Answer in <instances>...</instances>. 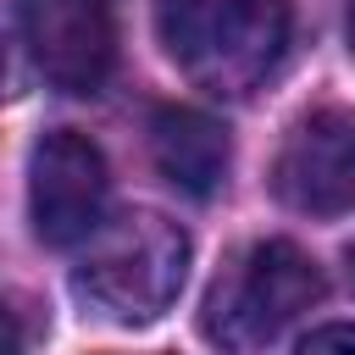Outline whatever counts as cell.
<instances>
[{
  "label": "cell",
  "mask_w": 355,
  "mask_h": 355,
  "mask_svg": "<svg viewBox=\"0 0 355 355\" xmlns=\"http://www.w3.org/2000/svg\"><path fill=\"white\" fill-rule=\"evenodd\" d=\"M155 28L166 55L200 89L244 100L277 72L294 11L288 0H161Z\"/></svg>",
  "instance_id": "obj_1"
},
{
  "label": "cell",
  "mask_w": 355,
  "mask_h": 355,
  "mask_svg": "<svg viewBox=\"0 0 355 355\" xmlns=\"http://www.w3.org/2000/svg\"><path fill=\"white\" fill-rule=\"evenodd\" d=\"M183 277H189V233L161 211H128L89 239L72 272V294L105 322L144 327L178 300Z\"/></svg>",
  "instance_id": "obj_2"
},
{
  "label": "cell",
  "mask_w": 355,
  "mask_h": 355,
  "mask_svg": "<svg viewBox=\"0 0 355 355\" xmlns=\"http://www.w3.org/2000/svg\"><path fill=\"white\" fill-rule=\"evenodd\" d=\"M322 300V272L316 261L288 244V239H266L255 244L233 283L211 294V333L227 338V344H266L272 333H283L300 311H311Z\"/></svg>",
  "instance_id": "obj_3"
},
{
  "label": "cell",
  "mask_w": 355,
  "mask_h": 355,
  "mask_svg": "<svg viewBox=\"0 0 355 355\" xmlns=\"http://www.w3.org/2000/svg\"><path fill=\"white\" fill-rule=\"evenodd\" d=\"M105 155L72 133V128H55L33 144L28 155V211H33V233L44 244H78V239H94L105 222Z\"/></svg>",
  "instance_id": "obj_4"
},
{
  "label": "cell",
  "mask_w": 355,
  "mask_h": 355,
  "mask_svg": "<svg viewBox=\"0 0 355 355\" xmlns=\"http://www.w3.org/2000/svg\"><path fill=\"white\" fill-rule=\"evenodd\" d=\"M17 39L28 44L39 78L67 94H94L116 61V28L105 0H22Z\"/></svg>",
  "instance_id": "obj_5"
},
{
  "label": "cell",
  "mask_w": 355,
  "mask_h": 355,
  "mask_svg": "<svg viewBox=\"0 0 355 355\" xmlns=\"http://www.w3.org/2000/svg\"><path fill=\"white\" fill-rule=\"evenodd\" d=\"M272 189L305 216H338L355 205V111L322 105L300 116L277 150Z\"/></svg>",
  "instance_id": "obj_6"
},
{
  "label": "cell",
  "mask_w": 355,
  "mask_h": 355,
  "mask_svg": "<svg viewBox=\"0 0 355 355\" xmlns=\"http://www.w3.org/2000/svg\"><path fill=\"white\" fill-rule=\"evenodd\" d=\"M150 155L161 166V178L194 200H211L227 178V161H233V144H227V128L194 105H161L150 116Z\"/></svg>",
  "instance_id": "obj_7"
},
{
  "label": "cell",
  "mask_w": 355,
  "mask_h": 355,
  "mask_svg": "<svg viewBox=\"0 0 355 355\" xmlns=\"http://www.w3.org/2000/svg\"><path fill=\"white\" fill-rule=\"evenodd\" d=\"M294 355H355V322H327L311 338H300Z\"/></svg>",
  "instance_id": "obj_8"
},
{
  "label": "cell",
  "mask_w": 355,
  "mask_h": 355,
  "mask_svg": "<svg viewBox=\"0 0 355 355\" xmlns=\"http://www.w3.org/2000/svg\"><path fill=\"white\" fill-rule=\"evenodd\" d=\"M349 55H355V6H349Z\"/></svg>",
  "instance_id": "obj_9"
},
{
  "label": "cell",
  "mask_w": 355,
  "mask_h": 355,
  "mask_svg": "<svg viewBox=\"0 0 355 355\" xmlns=\"http://www.w3.org/2000/svg\"><path fill=\"white\" fill-rule=\"evenodd\" d=\"M349 266H355V250H349Z\"/></svg>",
  "instance_id": "obj_10"
}]
</instances>
